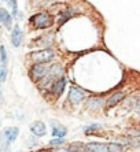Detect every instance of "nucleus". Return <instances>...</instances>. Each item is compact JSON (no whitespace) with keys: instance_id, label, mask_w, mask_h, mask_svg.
Wrapping results in <instances>:
<instances>
[{"instance_id":"1","label":"nucleus","mask_w":140,"mask_h":152,"mask_svg":"<svg viewBox=\"0 0 140 152\" xmlns=\"http://www.w3.org/2000/svg\"><path fill=\"white\" fill-rule=\"evenodd\" d=\"M30 22L36 28L39 29H46V28H49V26L52 25V17L46 12H41V14H36L30 18Z\"/></svg>"},{"instance_id":"2","label":"nucleus","mask_w":140,"mask_h":152,"mask_svg":"<svg viewBox=\"0 0 140 152\" xmlns=\"http://www.w3.org/2000/svg\"><path fill=\"white\" fill-rule=\"evenodd\" d=\"M30 55H32L30 56L32 60L35 63H46V62L52 60V58L55 56L52 50H41V51H37V52L30 53Z\"/></svg>"},{"instance_id":"3","label":"nucleus","mask_w":140,"mask_h":152,"mask_svg":"<svg viewBox=\"0 0 140 152\" xmlns=\"http://www.w3.org/2000/svg\"><path fill=\"white\" fill-rule=\"evenodd\" d=\"M47 73H48V66H46V64H43V63H36L30 70V75L35 81L46 77Z\"/></svg>"},{"instance_id":"4","label":"nucleus","mask_w":140,"mask_h":152,"mask_svg":"<svg viewBox=\"0 0 140 152\" xmlns=\"http://www.w3.org/2000/svg\"><path fill=\"white\" fill-rule=\"evenodd\" d=\"M0 59H1V64H0V84H1L6 81L7 77V53L4 47H0Z\"/></svg>"},{"instance_id":"5","label":"nucleus","mask_w":140,"mask_h":152,"mask_svg":"<svg viewBox=\"0 0 140 152\" xmlns=\"http://www.w3.org/2000/svg\"><path fill=\"white\" fill-rule=\"evenodd\" d=\"M85 97V93L84 91H81L80 88L77 86H73V88H70V92H69V99L70 102L73 103H80L81 100Z\"/></svg>"},{"instance_id":"6","label":"nucleus","mask_w":140,"mask_h":152,"mask_svg":"<svg viewBox=\"0 0 140 152\" xmlns=\"http://www.w3.org/2000/svg\"><path fill=\"white\" fill-rule=\"evenodd\" d=\"M30 132L35 136L41 137V136L47 134V127H46V125L43 124V122H35V124L30 125Z\"/></svg>"},{"instance_id":"7","label":"nucleus","mask_w":140,"mask_h":152,"mask_svg":"<svg viewBox=\"0 0 140 152\" xmlns=\"http://www.w3.org/2000/svg\"><path fill=\"white\" fill-rule=\"evenodd\" d=\"M0 22L3 23L4 28H7V29H11V26H13V17L4 8H0Z\"/></svg>"},{"instance_id":"8","label":"nucleus","mask_w":140,"mask_h":152,"mask_svg":"<svg viewBox=\"0 0 140 152\" xmlns=\"http://www.w3.org/2000/svg\"><path fill=\"white\" fill-rule=\"evenodd\" d=\"M22 40H24L22 30L19 29V26H15V28L13 29V33H11V41H13V45L19 47L22 44Z\"/></svg>"},{"instance_id":"9","label":"nucleus","mask_w":140,"mask_h":152,"mask_svg":"<svg viewBox=\"0 0 140 152\" xmlns=\"http://www.w3.org/2000/svg\"><path fill=\"white\" fill-rule=\"evenodd\" d=\"M84 151L87 152H107V145L100 142H89L84 147Z\"/></svg>"},{"instance_id":"10","label":"nucleus","mask_w":140,"mask_h":152,"mask_svg":"<svg viewBox=\"0 0 140 152\" xmlns=\"http://www.w3.org/2000/svg\"><path fill=\"white\" fill-rule=\"evenodd\" d=\"M18 133H19V130H18L17 127H8V129H6V130L3 132L4 138H6V141L7 142L15 141L17 137H18Z\"/></svg>"},{"instance_id":"11","label":"nucleus","mask_w":140,"mask_h":152,"mask_svg":"<svg viewBox=\"0 0 140 152\" xmlns=\"http://www.w3.org/2000/svg\"><path fill=\"white\" fill-rule=\"evenodd\" d=\"M65 85H66V80L65 77H60L59 80H56L52 85V92L55 93L56 96H60L63 92V89H65Z\"/></svg>"},{"instance_id":"12","label":"nucleus","mask_w":140,"mask_h":152,"mask_svg":"<svg viewBox=\"0 0 140 152\" xmlns=\"http://www.w3.org/2000/svg\"><path fill=\"white\" fill-rule=\"evenodd\" d=\"M124 99V93L122 92H117V93H114V95L110 97L109 100H107V103H106V107L107 108H111V107H114V106H117L121 100Z\"/></svg>"},{"instance_id":"13","label":"nucleus","mask_w":140,"mask_h":152,"mask_svg":"<svg viewBox=\"0 0 140 152\" xmlns=\"http://www.w3.org/2000/svg\"><path fill=\"white\" fill-rule=\"evenodd\" d=\"M66 133H67L66 127L59 126V125H54L52 126V136H55V137L63 138L65 136H66Z\"/></svg>"},{"instance_id":"14","label":"nucleus","mask_w":140,"mask_h":152,"mask_svg":"<svg viewBox=\"0 0 140 152\" xmlns=\"http://www.w3.org/2000/svg\"><path fill=\"white\" fill-rule=\"evenodd\" d=\"M107 152H122V147L118 142H110L107 145Z\"/></svg>"},{"instance_id":"15","label":"nucleus","mask_w":140,"mask_h":152,"mask_svg":"<svg viewBox=\"0 0 140 152\" xmlns=\"http://www.w3.org/2000/svg\"><path fill=\"white\" fill-rule=\"evenodd\" d=\"M8 6L11 7V10H13V15L14 17H17L18 14V8H17V0H7Z\"/></svg>"},{"instance_id":"16","label":"nucleus","mask_w":140,"mask_h":152,"mask_svg":"<svg viewBox=\"0 0 140 152\" xmlns=\"http://www.w3.org/2000/svg\"><path fill=\"white\" fill-rule=\"evenodd\" d=\"M84 149V147L83 145H80V144H76V145H70V148H69V151L70 152H78V151H83Z\"/></svg>"},{"instance_id":"17","label":"nucleus","mask_w":140,"mask_h":152,"mask_svg":"<svg viewBox=\"0 0 140 152\" xmlns=\"http://www.w3.org/2000/svg\"><path fill=\"white\" fill-rule=\"evenodd\" d=\"M62 144H63V138H55V140L49 141V145H52V147H58V145H62Z\"/></svg>"},{"instance_id":"18","label":"nucleus","mask_w":140,"mask_h":152,"mask_svg":"<svg viewBox=\"0 0 140 152\" xmlns=\"http://www.w3.org/2000/svg\"><path fill=\"white\" fill-rule=\"evenodd\" d=\"M96 129H100V125L94 124V125H91V126H88L87 129H85V133H89L91 130H96Z\"/></svg>"},{"instance_id":"19","label":"nucleus","mask_w":140,"mask_h":152,"mask_svg":"<svg viewBox=\"0 0 140 152\" xmlns=\"http://www.w3.org/2000/svg\"><path fill=\"white\" fill-rule=\"evenodd\" d=\"M0 102H1V92H0Z\"/></svg>"},{"instance_id":"20","label":"nucleus","mask_w":140,"mask_h":152,"mask_svg":"<svg viewBox=\"0 0 140 152\" xmlns=\"http://www.w3.org/2000/svg\"><path fill=\"white\" fill-rule=\"evenodd\" d=\"M40 152H51V151H40Z\"/></svg>"}]
</instances>
